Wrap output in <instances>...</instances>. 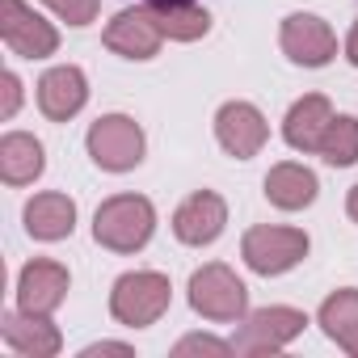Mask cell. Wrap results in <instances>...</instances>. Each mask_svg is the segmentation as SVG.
I'll list each match as a JSON object with an SVG mask.
<instances>
[{
  "instance_id": "cell-11",
  "label": "cell",
  "mask_w": 358,
  "mask_h": 358,
  "mask_svg": "<svg viewBox=\"0 0 358 358\" xmlns=\"http://www.w3.org/2000/svg\"><path fill=\"white\" fill-rule=\"evenodd\" d=\"M68 295V270L59 262H30L17 278V303L22 312L51 316Z\"/></svg>"
},
{
  "instance_id": "cell-5",
  "label": "cell",
  "mask_w": 358,
  "mask_h": 358,
  "mask_svg": "<svg viewBox=\"0 0 358 358\" xmlns=\"http://www.w3.org/2000/svg\"><path fill=\"white\" fill-rule=\"evenodd\" d=\"M308 236L299 228H253L245 236V262L257 274H282L295 262H303Z\"/></svg>"
},
{
  "instance_id": "cell-25",
  "label": "cell",
  "mask_w": 358,
  "mask_h": 358,
  "mask_svg": "<svg viewBox=\"0 0 358 358\" xmlns=\"http://www.w3.org/2000/svg\"><path fill=\"white\" fill-rule=\"evenodd\" d=\"M93 354H131V345H114V341H101V345H89V350H85V358H93Z\"/></svg>"
},
{
  "instance_id": "cell-1",
  "label": "cell",
  "mask_w": 358,
  "mask_h": 358,
  "mask_svg": "<svg viewBox=\"0 0 358 358\" xmlns=\"http://www.w3.org/2000/svg\"><path fill=\"white\" fill-rule=\"evenodd\" d=\"M152 228H156V211L139 194H118V199L101 203L97 207V220H93V236L106 249H114V253L143 249L148 236H152Z\"/></svg>"
},
{
  "instance_id": "cell-17",
  "label": "cell",
  "mask_w": 358,
  "mask_h": 358,
  "mask_svg": "<svg viewBox=\"0 0 358 358\" xmlns=\"http://www.w3.org/2000/svg\"><path fill=\"white\" fill-rule=\"evenodd\" d=\"M266 199L282 211H299L316 199V173L303 164H274L266 177Z\"/></svg>"
},
{
  "instance_id": "cell-21",
  "label": "cell",
  "mask_w": 358,
  "mask_h": 358,
  "mask_svg": "<svg viewBox=\"0 0 358 358\" xmlns=\"http://www.w3.org/2000/svg\"><path fill=\"white\" fill-rule=\"evenodd\" d=\"M316 152H320L329 164H354V160H358V118H350V114L333 118Z\"/></svg>"
},
{
  "instance_id": "cell-15",
  "label": "cell",
  "mask_w": 358,
  "mask_h": 358,
  "mask_svg": "<svg viewBox=\"0 0 358 358\" xmlns=\"http://www.w3.org/2000/svg\"><path fill=\"white\" fill-rule=\"evenodd\" d=\"M329 122H333L329 101L312 93V97H303V101H295V106H291L282 135H287V143H291V148H299V152H316V148H320V139H324V131H329Z\"/></svg>"
},
{
  "instance_id": "cell-27",
  "label": "cell",
  "mask_w": 358,
  "mask_h": 358,
  "mask_svg": "<svg viewBox=\"0 0 358 358\" xmlns=\"http://www.w3.org/2000/svg\"><path fill=\"white\" fill-rule=\"evenodd\" d=\"M350 215H354V220H358V186H354V190H350Z\"/></svg>"
},
{
  "instance_id": "cell-10",
  "label": "cell",
  "mask_w": 358,
  "mask_h": 358,
  "mask_svg": "<svg viewBox=\"0 0 358 358\" xmlns=\"http://www.w3.org/2000/svg\"><path fill=\"white\" fill-rule=\"evenodd\" d=\"M282 51L303 68H320V64H329L337 55V38L320 17L295 13V17L282 22Z\"/></svg>"
},
{
  "instance_id": "cell-24",
  "label": "cell",
  "mask_w": 358,
  "mask_h": 358,
  "mask_svg": "<svg viewBox=\"0 0 358 358\" xmlns=\"http://www.w3.org/2000/svg\"><path fill=\"white\" fill-rule=\"evenodd\" d=\"M17 101H22V85H17L13 72H5V106H0V114L13 118V114H17Z\"/></svg>"
},
{
  "instance_id": "cell-13",
  "label": "cell",
  "mask_w": 358,
  "mask_h": 358,
  "mask_svg": "<svg viewBox=\"0 0 358 358\" xmlns=\"http://www.w3.org/2000/svg\"><path fill=\"white\" fill-rule=\"evenodd\" d=\"M85 97H89V89H85V72L80 68H51L43 80H38V106H43V114L47 118H55V122H68L80 106H85Z\"/></svg>"
},
{
  "instance_id": "cell-22",
  "label": "cell",
  "mask_w": 358,
  "mask_h": 358,
  "mask_svg": "<svg viewBox=\"0 0 358 358\" xmlns=\"http://www.w3.org/2000/svg\"><path fill=\"white\" fill-rule=\"evenodd\" d=\"M43 5H51L64 22H72V26H89L93 17H97V5L101 0H43Z\"/></svg>"
},
{
  "instance_id": "cell-23",
  "label": "cell",
  "mask_w": 358,
  "mask_h": 358,
  "mask_svg": "<svg viewBox=\"0 0 358 358\" xmlns=\"http://www.w3.org/2000/svg\"><path fill=\"white\" fill-rule=\"evenodd\" d=\"M232 345L228 341H215V337H182V341H177V358H182V354H228Z\"/></svg>"
},
{
  "instance_id": "cell-6",
  "label": "cell",
  "mask_w": 358,
  "mask_h": 358,
  "mask_svg": "<svg viewBox=\"0 0 358 358\" xmlns=\"http://www.w3.org/2000/svg\"><path fill=\"white\" fill-rule=\"evenodd\" d=\"M0 34L22 59H43L59 47V34L22 0H0Z\"/></svg>"
},
{
  "instance_id": "cell-12",
  "label": "cell",
  "mask_w": 358,
  "mask_h": 358,
  "mask_svg": "<svg viewBox=\"0 0 358 358\" xmlns=\"http://www.w3.org/2000/svg\"><path fill=\"white\" fill-rule=\"evenodd\" d=\"M228 224V207L220 194L203 190V194H190L182 207H177L173 215V232L177 241H186V245H211Z\"/></svg>"
},
{
  "instance_id": "cell-14",
  "label": "cell",
  "mask_w": 358,
  "mask_h": 358,
  "mask_svg": "<svg viewBox=\"0 0 358 358\" xmlns=\"http://www.w3.org/2000/svg\"><path fill=\"white\" fill-rule=\"evenodd\" d=\"M0 333H5V341H9L17 354H26V358H51V354H59V333H55V324H51L47 316L9 312Z\"/></svg>"
},
{
  "instance_id": "cell-16",
  "label": "cell",
  "mask_w": 358,
  "mask_h": 358,
  "mask_svg": "<svg viewBox=\"0 0 358 358\" xmlns=\"http://www.w3.org/2000/svg\"><path fill=\"white\" fill-rule=\"evenodd\" d=\"M72 224H76V203L68 194L51 190V194L30 199V207H26V228L38 241H64L72 232Z\"/></svg>"
},
{
  "instance_id": "cell-2",
  "label": "cell",
  "mask_w": 358,
  "mask_h": 358,
  "mask_svg": "<svg viewBox=\"0 0 358 358\" xmlns=\"http://www.w3.org/2000/svg\"><path fill=\"white\" fill-rule=\"evenodd\" d=\"M164 308H169V278H164V274H156V270H135V274H122V278L114 282V295H110L114 320L139 329V324L160 320Z\"/></svg>"
},
{
  "instance_id": "cell-3",
  "label": "cell",
  "mask_w": 358,
  "mask_h": 358,
  "mask_svg": "<svg viewBox=\"0 0 358 358\" xmlns=\"http://www.w3.org/2000/svg\"><path fill=\"white\" fill-rule=\"evenodd\" d=\"M190 303L207 320H241L249 295H245V282L228 266H203L190 278Z\"/></svg>"
},
{
  "instance_id": "cell-19",
  "label": "cell",
  "mask_w": 358,
  "mask_h": 358,
  "mask_svg": "<svg viewBox=\"0 0 358 358\" xmlns=\"http://www.w3.org/2000/svg\"><path fill=\"white\" fill-rule=\"evenodd\" d=\"M148 9H152L156 26H160L169 38H182V43L203 38L207 26H211V17L194 5V0H148Z\"/></svg>"
},
{
  "instance_id": "cell-8",
  "label": "cell",
  "mask_w": 358,
  "mask_h": 358,
  "mask_svg": "<svg viewBox=\"0 0 358 358\" xmlns=\"http://www.w3.org/2000/svg\"><path fill=\"white\" fill-rule=\"evenodd\" d=\"M215 135H220L224 152H232L236 160H249L270 139V127H266V118L249 101H228L220 110V118H215Z\"/></svg>"
},
{
  "instance_id": "cell-18",
  "label": "cell",
  "mask_w": 358,
  "mask_h": 358,
  "mask_svg": "<svg viewBox=\"0 0 358 358\" xmlns=\"http://www.w3.org/2000/svg\"><path fill=\"white\" fill-rule=\"evenodd\" d=\"M43 173V143L34 135H5L0 139V177H5L9 186H26Z\"/></svg>"
},
{
  "instance_id": "cell-9",
  "label": "cell",
  "mask_w": 358,
  "mask_h": 358,
  "mask_svg": "<svg viewBox=\"0 0 358 358\" xmlns=\"http://www.w3.org/2000/svg\"><path fill=\"white\" fill-rule=\"evenodd\" d=\"M160 38H164V30L156 26V17H152L148 5L143 9H122L106 26V47L118 51V55H127V59H152L156 47H160Z\"/></svg>"
},
{
  "instance_id": "cell-20",
  "label": "cell",
  "mask_w": 358,
  "mask_h": 358,
  "mask_svg": "<svg viewBox=\"0 0 358 358\" xmlns=\"http://www.w3.org/2000/svg\"><path fill=\"white\" fill-rule=\"evenodd\" d=\"M320 324H324V333H329L345 354L358 358V291L345 287V291L329 295L324 308H320Z\"/></svg>"
},
{
  "instance_id": "cell-7",
  "label": "cell",
  "mask_w": 358,
  "mask_h": 358,
  "mask_svg": "<svg viewBox=\"0 0 358 358\" xmlns=\"http://www.w3.org/2000/svg\"><path fill=\"white\" fill-rule=\"evenodd\" d=\"M303 312L295 308H262L249 316V324L241 329V337L232 341V350L241 354H266V350H282L291 337L303 333Z\"/></svg>"
},
{
  "instance_id": "cell-4",
  "label": "cell",
  "mask_w": 358,
  "mask_h": 358,
  "mask_svg": "<svg viewBox=\"0 0 358 358\" xmlns=\"http://www.w3.org/2000/svg\"><path fill=\"white\" fill-rule=\"evenodd\" d=\"M89 156L110 169V173H122V169H135L143 160V131L122 118V114H110V118H97L89 127Z\"/></svg>"
},
{
  "instance_id": "cell-26",
  "label": "cell",
  "mask_w": 358,
  "mask_h": 358,
  "mask_svg": "<svg viewBox=\"0 0 358 358\" xmlns=\"http://www.w3.org/2000/svg\"><path fill=\"white\" fill-rule=\"evenodd\" d=\"M345 55H350V64L358 68V22H354V30H350V43H345Z\"/></svg>"
}]
</instances>
